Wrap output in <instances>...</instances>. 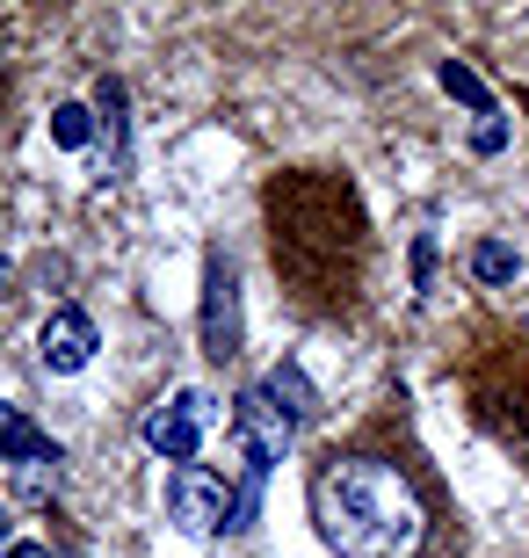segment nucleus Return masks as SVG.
<instances>
[{"label":"nucleus","mask_w":529,"mask_h":558,"mask_svg":"<svg viewBox=\"0 0 529 558\" xmlns=\"http://www.w3.org/2000/svg\"><path fill=\"white\" fill-rule=\"evenodd\" d=\"M312 522L341 558H413L428 537L407 472L385 457H326L312 472Z\"/></svg>","instance_id":"f257e3e1"},{"label":"nucleus","mask_w":529,"mask_h":558,"mask_svg":"<svg viewBox=\"0 0 529 558\" xmlns=\"http://www.w3.org/2000/svg\"><path fill=\"white\" fill-rule=\"evenodd\" d=\"M232 486L204 464H182V472L167 478V522L182 530V537H211V530H232Z\"/></svg>","instance_id":"f03ea898"},{"label":"nucleus","mask_w":529,"mask_h":558,"mask_svg":"<svg viewBox=\"0 0 529 558\" xmlns=\"http://www.w3.org/2000/svg\"><path fill=\"white\" fill-rule=\"evenodd\" d=\"M232 428H240L247 472L262 478L268 464H284V450H290V435H298V421L276 407V392H268V385H247V392H240V414H232Z\"/></svg>","instance_id":"7ed1b4c3"},{"label":"nucleus","mask_w":529,"mask_h":558,"mask_svg":"<svg viewBox=\"0 0 529 558\" xmlns=\"http://www.w3.org/2000/svg\"><path fill=\"white\" fill-rule=\"evenodd\" d=\"M204 421H211V399H204V392L160 399V407L145 414V450L167 457V464L182 472V464H196V450H204Z\"/></svg>","instance_id":"20e7f679"},{"label":"nucleus","mask_w":529,"mask_h":558,"mask_svg":"<svg viewBox=\"0 0 529 558\" xmlns=\"http://www.w3.org/2000/svg\"><path fill=\"white\" fill-rule=\"evenodd\" d=\"M204 355H218V363L240 355V276H232V262L204 269Z\"/></svg>","instance_id":"39448f33"},{"label":"nucleus","mask_w":529,"mask_h":558,"mask_svg":"<svg viewBox=\"0 0 529 558\" xmlns=\"http://www.w3.org/2000/svg\"><path fill=\"white\" fill-rule=\"evenodd\" d=\"M37 355H44V371H87V363H95V319H87V312H51V319H44V333H37Z\"/></svg>","instance_id":"423d86ee"},{"label":"nucleus","mask_w":529,"mask_h":558,"mask_svg":"<svg viewBox=\"0 0 529 558\" xmlns=\"http://www.w3.org/2000/svg\"><path fill=\"white\" fill-rule=\"evenodd\" d=\"M59 442L22 414V407H0V464H29V457H51Z\"/></svg>","instance_id":"0eeeda50"},{"label":"nucleus","mask_w":529,"mask_h":558,"mask_svg":"<svg viewBox=\"0 0 529 558\" xmlns=\"http://www.w3.org/2000/svg\"><path fill=\"white\" fill-rule=\"evenodd\" d=\"M268 392H276V407H284L290 421H312V414H320V407H312V385H305V371H298V363H276V371H268Z\"/></svg>","instance_id":"6e6552de"},{"label":"nucleus","mask_w":529,"mask_h":558,"mask_svg":"<svg viewBox=\"0 0 529 558\" xmlns=\"http://www.w3.org/2000/svg\"><path fill=\"white\" fill-rule=\"evenodd\" d=\"M435 81H443V95H457V102H471L479 117H493V95H486V81H479V73H471L465 59H443V65H435Z\"/></svg>","instance_id":"1a4fd4ad"},{"label":"nucleus","mask_w":529,"mask_h":558,"mask_svg":"<svg viewBox=\"0 0 529 558\" xmlns=\"http://www.w3.org/2000/svg\"><path fill=\"white\" fill-rule=\"evenodd\" d=\"M515 269H522V262H515L508 240H479V247H471V276H479V283H515Z\"/></svg>","instance_id":"9d476101"},{"label":"nucleus","mask_w":529,"mask_h":558,"mask_svg":"<svg viewBox=\"0 0 529 558\" xmlns=\"http://www.w3.org/2000/svg\"><path fill=\"white\" fill-rule=\"evenodd\" d=\"M87 138H95V124H87V109H81V102H59V109H51V145L81 153Z\"/></svg>","instance_id":"9b49d317"},{"label":"nucleus","mask_w":529,"mask_h":558,"mask_svg":"<svg viewBox=\"0 0 529 558\" xmlns=\"http://www.w3.org/2000/svg\"><path fill=\"white\" fill-rule=\"evenodd\" d=\"M51 478H59V450H51V457H29V464H15L22 500H44V494H51Z\"/></svg>","instance_id":"f8f14e48"},{"label":"nucleus","mask_w":529,"mask_h":558,"mask_svg":"<svg viewBox=\"0 0 529 558\" xmlns=\"http://www.w3.org/2000/svg\"><path fill=\"white\" fill-rule=\"evenodd\" d=\"M95 109H103V138H109V153H117V145H123V87H117V81H103Z\"/></svg>","instance_id":"ddd939ff"},{"label":"nucleus","mask_w":529,"mask_h":558,"mask_svg":"<svg viewBox=\"0 0 529 558\" xmlns=\"http://www.w3.org/2000/svg\"><path fill=\"white\" fill-rule=\"evenodd\" d=\"M501 145H508V124H501V117H486V124L471 131V153H501Z\"/></svg>","instance_id":"4468645a"},{"label":"nucleus","mask_w":529,"mask_h":558,"mask_svg":"<svg viewBox=\"0 0 529 558\" xmlns=\"http://www.w3.org/2000/svg\"><path fill=\"white\" fill-rule=\"evenodd\" d=\"M428 276H435V240H413V290H428Z\"/></svg>","instance_id":"2eb2a0df"},{"label":"nucleus","mask_w":529,"mask_h":558,"mask_svg":"<svg viewBox=\"0 0 529 558\" xmlns=\"http://www.w3.org/2000/svg\"><path fill=\"white\" fill-rule=\"evenodd\" d=\"M0 558H51V551H44V544H29V537H22V544H8V551H0Z\"/></svg>","instance_id":"dca6fc26"},{"label":"nucleus","mask_w":529,"mask_h":558,"mask_svg":"<svg viewBox=\"0 0 529 558\" xmlns=\"http://www.w3.org/2000/svg\"><path fill=\"white\" fill-rule=\"evenodd\" d=\"M0 551H8V508H0Z\"/></svg>","instance_id":"f3484780"}]
</instances>
